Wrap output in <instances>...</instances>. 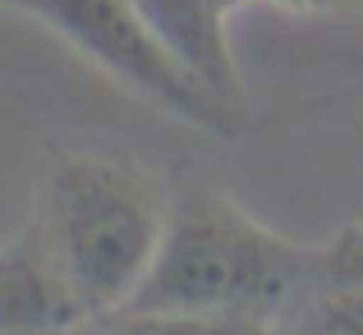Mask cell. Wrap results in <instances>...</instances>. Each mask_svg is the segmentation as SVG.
Returning <instances> with one entry per match:
<instances>
[{"instance_id":"8fae6325","label":"cell","mask_w":363,"mask_h":335,"mask_svg":"<svg viewBox=\"0 0 363 335\" xmlns=\"http://www.w3.org/2000/svg\"><path fill=\"white\" fill-rule=\"evenodd\" d=\"M225 5H230V9H235V5H244V0H225Z\"/></svg>"},{"instance_id":"30bf717a","label":"cell","mask_w":363,"mask_h":335,"mask_svg":"<svg viewBox=\"0 0 363 335\" xmlns=\"http://www.w3.org/2000/svg\"><path fill=\"white\" fill-rule=\"evenodd\" d=\"M0 5L5 9H28V14H33V0H0Z\"/></svg>"},{"instance_id":"9c48e42d","label":"cell","mask_w":363,"mask_h":335,"mask_svg":"<svg viewBox=\"0 0 363 335\" xmlns=\"http://www.w3.org/2000/svg\"><path fill=\"white\" fill-rule=\"evenodd\" d=\"M272 5H281V9H290V14H313V9H322V5H331V0H272Z\"/></svg>"},{"instance_id":"ba28073f","label":"cell","mask_w":363,"mask_h":335,"mask_svg":"<svg viewBox=\"0 0 363 335\" xmlns=\"http://www.w3.org/2000/svg\"><path fill=\"white\" fill-rule=\"evenodd\" d=\"M327 280H336V285L363 280V221L350 225L336 244H327Z\"/></svg>"},{"instance_id":"8992f818","label":"cell","mask_w":363,"mask_h":335,"mask_svg":"<svg viewBox=\"0 0 363 335\" xmlns=\"http://www.w3.org/2000/svg\"><path fill=\"white\" fill-rule=\"evenodd\" d=\"M248 322L207 317V312H175V308H120L111 317L83 322L74 335H248Z\"/></svg>"},{"instance_id":"52a82bcc","label":"cell","mask_w":363,"mask_h":335,"mask_svg":"<svg viewBox=\"0 0 363 335\" xmlns=\"http://www.w3.org/2000/svg\"><path fill=\"white\" fill-rule=\"evenodd\" d=\"M290 335H363V290L340 285L336 294L308 303V308L294 317Z\"/></svg>"},{"instance_id":"7c38bea8","label":"cell","mask_w":363,"mask_h":335,"mask_svg":"<svg viewBox=\"0 0 363 335\" xmlns=\"http://www.w3.org/2000/svg\"><path fill=\"white\" fill-rule=\"evenodd\" d=\"M350 5H363V0H350Z\"/></svg>"},{"instance_id":"3957f363","label":"cell","mask_w":363,"mask_h":335,"mask_svg":"<svg viewBox=\"0 0 363 335\" xmlns=\"http://www.w3.org/2000/svg\"><path fill=\"white\" fill-rule=\"evenodd\" d=\"M33 14L46 18L79 55H88L101 74L161 106L166 115L194 124L216 138L240 133V110L216 101L198 79H189L152 37L133 0H33Z\"/></svg>"},{"instance_id":"5b68a950","label":"cell","mask_w":363,"mask_h":335,"mask_svg":"<svg viewBox=\"0 0 363 335\" xmlns=\"http://www.w3.org/2000/svg\"><path fill=\"white\" fill-rule=\"evenodd\" d=\"M133 5L161 42V51L189 79H198L225 106H244L240 64H235L230 33H225V14H230L225 0H133Z\"/></svg>"},{"instance_id":"6da1fadb","label":"cell","mask_w":363,"mask_h":335,"mask_svg":"<svg viewBox=\"0 0 363 335\" xmlns=\"http://www.w3.org/2000/svg\"><path fill=\"white\" fill-rule=\"evenodd\" d=\"M170 188L116 142L69 138L46 152L42 229L83 317L120 312L157 262L170 221Z\"/></svg>"},{"instance_id":"277c9868","label":"cell","mask_w":363,"mask_h":335,"mask_svg":"<svg viewBox=\"0 0 363 335\" xmlns=\"http://www.w3.org/2000/svg\"><path fill=\"white\" fill-rule=\"evenodd\" d=\"M83 322L37 221L0 244V335H74Z\"/></svg>"},{"instance_id":"7a4b0ae2","label":"cell","mask_w":363,"mask_h":335,"mask_svg":"<svg viewBox=\"0 0 363 335\" xmlns=\"http://www.w3.org/2000/svg\"><path fill=\"white\" fill-rule=\"evenodd\" d=\"M313 280H327V248L294 244L225 193L189 188L170 203L157 262L124 308L207 312L257 327Z\"/></svg>"}]
</instances>
